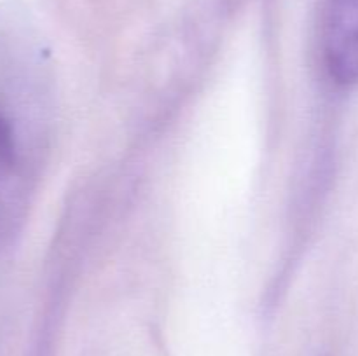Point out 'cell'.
<instances>
[{"instance_id":"6da1fadb","label":"cell","mask_w":358,"mask_h":356,"mask_svg":"<svg viewBox=\"0 0 358 356\" xmlns=\"http://www.w3.org/2000/svg\"><path fill=\"white\" fill-rule=\"evenodd\" d=\"M322 51L336 84H358V0H322Z\"/></svg>"},{"instance_id":"7a4b0ae2","label":"cell","mask_w":358,"mask_h":356,"mask_svg":"<svg viewBox=\"0 0 358 356\" xmlns=\"http://www.w3.org/2000/svg\"><path fill=\"white\" fill-rule=\"evenodd\" d=\"M17 168V136L13 119L0 105V198Z\"/></svg>"}]
</instances>
